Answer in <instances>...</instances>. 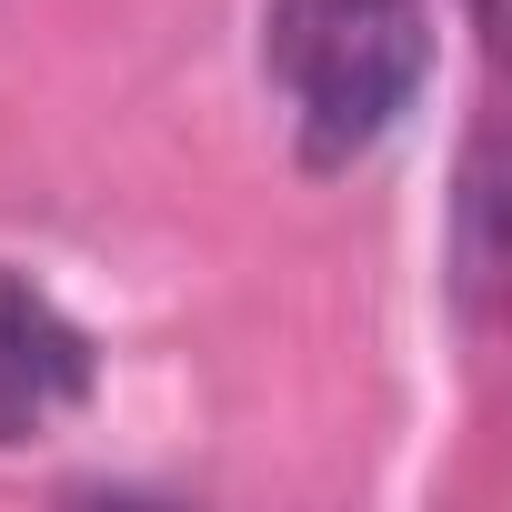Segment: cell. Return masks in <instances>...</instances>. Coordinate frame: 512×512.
I'll return each instance as SVG.
<instances>
[{
	"instance_id": "obj_2",
	"label": "cell",
	"mask_w": 512,
	"mask_h": 512,
	"mask_svg": "<svg viewBox=\"0 0 512 512\" xmlns=\"http://www.w3.org/2000/svg\"><path fill=\"white\" fill-rule=\"evenodd\" d=\"M91 332L21 272H0V442H31L71 402H91Z\"/></svg>"
},
{
	"instance_id": "obj_1",
	"label": "cell",
	"mask_w": 512,
	"mask_h": 512,
	"mask_svg": "<svg viewBox=\"0 0 512 512\" xmlns=\"http://www.w3.org/2000/svg\"><path fill=\"white\" fill-rule=\"evenodd\" d=\"M262 71L292 101L302 161L342 171L422 101L432 11L422 0H272L262 11Z\"/></svg>"
},
{
	"instance_id": "obj_3",
	"label": "cell",
	"mask_w": 512,
	"mask_h": 512,
	"mask_svg": "<svg viewBox=\"0 0 512 512\" xmlns=\"http://www.w3.org/2000/svg\"><path fill=\"white\" fill-rule=\"evenodd\" d=\"M452 282H462V312L492 322V141L462 151V201H452Z\"/></svg>"
},
{
	"instance_id": "obj_4",
	"label": "cell",
	"mask_w": 512,
	"mask_h": 512,
	"mask_svg": "<svg viewBox=\"0 0 512 512\" xmlns=\"http://www.w3.org/2000/svg\"><path fill=\"white\" fill-rule=\"evenodd\" d=\"M472 21H482V31H492V21H502V0H472Z\"/></svg>"
}]
</instances>
